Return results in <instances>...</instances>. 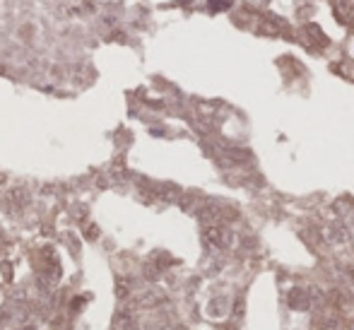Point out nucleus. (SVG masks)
Instances as JSON below:
<instances>
[{
  "mask_svg": "<svg viewBox=\"0 0 354 330\" xmlns=\"http://www.w3.org/2000/svg\"><path fill=\"white\" fill-rule=\"evenodd\" d=\"M205 238H208L210 246H215V248H227L231 244V234L222 224H210V227H205Z\"/></svg>",
  "mask_w": 354,
  "mask_h": 330,
  "instance_id": "2",
  "label": "nucleus"
},
{
  "mask_svg": "<svg viewBox=\"0 0 354 330\" xmlns=\"http://www.w3.org/2000/svg\"><path fill=\"white\" fill-rule=\"evenodd\" d=\"M87 236H90V238H97V229H94V227H92V229H87Z\"/></svg>",
  "mask_w": 354,
  "mask_h": 330,
  "instance_id": "7",
  "label": "nucleus"
},
{
  "mask_svg": "<svg viewBox=\"0 0 354 330\" xmlns=\"http://www.w3.org/2000/svg\"><path fill=\"white\" fill-rule=\"evenodd\" d=\"M130 328H133V313L121 311L113 318V330H130Z\"/></svg>",
  "mask_w": 354,
  "mask_h": 330,
  "instance_id": "5",
  "label": "nucleus"
},
{
  "mask_svg": "<svg viewBox=\"0 0 354 330\" xmlns=\"http://www.w3.org/2000/svg\"><path fill=\"white\" fill-rule=\"evenodd\" d=\"M313 323H316L318 330H340L342 328V311L328 304V306H323V309L316 313Z\"/></svg>",
  "mask_w": 354,
  "mask_h": 330,
  "instance_id": "1",
  "label": "nucleus"
},
{
  "mask_svg": "<svg viewBox=\"0 0 354 330\" xmlns=\"http://www.w3.org/2000/svg\"><path fill=\"white\" fill-rule=\"evenodd\" d=\"M335 17L342 24H352V3L349 0H335Z\"/></svg>",
  "mask_w": 354,
  "mask_h": 330,
  "instance_id": "4",
  "label": "nucleus"
},
{
  "mask_svg": "<svg viewBox=\"0 0 354 330\" xmlns=\"http://www.w3.org/2000/svg\"><path fill=\"white\" fill-rule=\"evenodd\" d=\"M287 304H289L291 309H297V311H306L311 306V296L309 292H304V289H291L287 294Z\"/></svg>",
  "mask_w": 354,
  "mask_h": 330,
  "instance_id": "3",
  "label": "nucleus"
},
{
  "mask_svg": "<svg viewBox=\"0 0 354 330\" xmlns=\"http://www.w3.org/2000/svg\"><path fill=\"white\" fill-rule=\"evenodd\" d=\"M128 294H130V284H128V280H118L116 282V296L118 299H126Z\"/></svg>",
  "mask_w": 354,
  "mask_h": 330,
  "instance_id": "6",
  "label": "nucleus"
}]
</instances>
